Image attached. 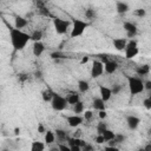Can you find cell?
I'll list each match as a JSON object with an SVG mask.
<instances>
[{"instance_id":"cell-1","label":"cell","mask_w":151,"mask_h":151,"mask_svg":"<svg viewBox=\"0 0 151 151\" xmlns=\"http://www.w3.org/2000/svg\"><path fill=\"white\" fill-rule=\"evenodd\" d=\"M9 39L13 48L15 51H21L31 40V34L25 33L21 29H17L14 27H9Z\"/></svg>"},{"instance_id":"cell-2","label":"cell","mask_w":151,"mask_h":151,"mask_svg":"<svg viewBox=\"0 0 151 151\" xmlns=\"http://www.w3.org/2000/svg\"><path fill=\"white\" fill-rule=\"evenodd\" d=\"M126 80H127V86H129V91H130L131 96H137V94L142 93L143 91H145L144 81L142 80V78L129 76V77H126Z\"/></svg>"},{"instance_id":"cell-3","label":"cell","mask_w":151,"mask_h":151,"mask_svg":"<svg viewBox=\"0 0 151 151\" xmlns=\"http://www.w3.org/2000/svg\"><path fill=\"white\" fill-rule=\"evenodd\" d=\"M90 26V24L87 21H84L81 19H73L72 21V27H71V38H77L83 35V33L85 32V29Z\"/></svg>"},{"instance_id":"cell-4","label":"cell","mask_w":151,"mask_h":151,"mask_svg":"<svg viewBox=\"0 0 151 151\" xmlns=\"http://www.w3.org/2000/svg\"><path fill=\"white\" fill-rule=\"evenodd\" d=\"M67 104L68 103H67L66 97H63V96H60L58 93L53 94V99L51 101V106H52V109L54 111H63V110H65Z\"/></svg>"},{"instance_id":"cell-5","label":"cell","mask_w":151,"mask_h":151,"mask_svg":"<svg viewBox=\"0 0 151 151\" xmlns=\"http://www.w3.org/2000/svg\"><path fill=\"white\" fill-rule=\"evenodd\" d=\"M71 22L68 20H65V19H61V18H54L53 19V26H54V29L58 34H65L66 31L68 29Z\"/></svg>"},{"instance_id":"cell-6","label":"cell","mask_w":151,"mask_h":151,"mask_svg":"<svg viewBox=\"0 0 151 151\" xmlns=\"http://www.w3.org/2000/svg\"><path fill=\"white\" fill-rule=\"evenodd\" d=\"M139 50H138V44L134 39H131L127 41L126 48H125V58L126 59H132L138 54Z\"/></svg>"},{"instance_id":"cell-7","label":"cell","mask_w":151,"mask_h":151,"mask_svg":"<svg viewBox=\"0 0 151 151\" xmlns=\"http://www.w3.org/2000/svg\"><path fill=\"white\" fill-rule=\"evenodd\" d=\"M90 73L92 78H99L104 73V64L100 60H93Z\"/></svg>"},{"instance_id":"cell-8","label":"cell","mask_w":151,"mask_h":151,"mask_svg":"<svg viewBox=\"0 0 151 151\" xmlns=\"http://www.w3.org/2000/svg\"><path fill=\"white\" fill-rule=\"evenodd\" d=\"M123 28L125 29L126 37L130 38V40H131L132 38H134V37L137 35V33H138V28H137L136 24H133V22H131V21H125V22L123 24Z\"/></svg>"},{"instance_id":"cell-9","label":"cell","mask_w":151,"mask_h":151,"mask_svg":"<svg viewBox=\"0 0 151 151\" xmlns=\"http://www.w3.org/2000/svg\"><path fill=\"white\" fill-rule=\"evenodd\" d=\"M66 120H67V124L70 127H78L80 124H83V122L85 119L80 114H72V116H67Z\"/></svg>"},{"instance_id":"cell-10","label":"cell","mask_w":151,"mask_h":151,"mask_svg":"<svg viewBox=\"0 0 151 151\" xmlns=\"http://www.w3.org/2000/svg\"><path fill=\"white\" fill-rule=\"evenodd\" d=\"M127 39L126 38H114L113 40H112V44H113V47L117 50V51H119V52H122V51H125V48H126V45H127Z\"/></svg>"},{"instance_id":"cell-11","label":"cell","mask_w":151,"mask_h":151,"mask_svg":"<svg viewBox=\"0 0 151 151\" xmlns=\"http://www.w3.org/2000/svg\"><path fill=\"white\" fill-rule=\"evenodd\" d=\"M126 124H127V127L130 130H136L140 124V119L137 116L130 114V116L126 117Z\"/></svg>"},{"instance_id":"cell-12","label":"cell","mask_w":151,"mask_h":151,"mask_svg":"<svg viewBox=\"0 0 151 151\" xmlns=\"http://www.w3.org/2000/svg\"><path fill=\"white\" fill-rule=\"evenodd\" d=\"M99 94H100V98L106 103V101H109V100L111 99V97H112V91H111L110 87H106V86H104V85H100V86H99Z\"/></svg>"},{"instance_id":"cell-13","label":"cell","mask_w":151,"mask_h":151,"mask_svg":"<svg viewBox=\"0 0 151 151\" xmlns=\"http://www.w3.org/2000/svg\"><path fill=\"white\" fill-rule=\"evenodd\" d=\"M118 67H119V65H118V63H117L116 60H109V61L104 65V71H105L107 74H112V73H114V72L118 70Z\"/></svg>"},{"instance_id":"cell-14","label":"cell","mask_w":151,"mask_h":151,"mask_svg":"<svg viewBox=\"0 0 151 151\" xmlns=\"http://www.w3.org/2000/svg\"><path fill=\"white\" fill-rule=\"evenodd\" d=\"M45 51V45L42 41H38V42H33L32 46V52L35 57H40Z\"/></svg>"},{"instance_id":"cell-15","label":"cell","mask_w":151,"mask_h":151,"mask_svg":"<svg viewBox=\"0 0 151 151\" xmlns=\"http://www.w3.org/2000/svg\"><path fill=\"white\" fill-rule=\"evenodd\" d=\"M27 24H28V21H27V19L25 17L17 15L14 18V28H17V29H21V28L26 27Z\"/></svg>"},{"instance_id":"cell-16","label":"cell","mask_w":151,"mask_h":151,"mask_svg":"<svg viewBox=\"0 0 151 151\" xmlns=\"http://www.w3.org/2000/svg\"><path fill=\"white\" fill-rule=\"evenodd\" d=\"M54 133H55V138H57V140L59 142V144H63V142H66V143H67V139H68L70 137H68V134H67V132H66L65 130L57 129V130L54 131Z\"/></svg>"},{"instance_id":"cell-17","label":"cell","mask_w":151,"mask_h":151,"mask_svg":"<svg viewBox=\"0 0 151 151\" xmlns=\"http://www.w3.org/2000/svg\"><path fill=\"white\" fill-rule=\"evenodd\" d=\"M68 146H80V147H84L87 143L85 140H83L81 138H74V137H70L67 139V143H66Z\"/></svg>"},{"instance_id":"cell-18","label":"cell","mask_w":151,"mask_h":151,"mask_svg":"<svg viewBox=\"0 0 151 151\" xmlns=\"http://www.w3.org/2000/svg\"><path fill=\"white\" fill-rule=\"evenodd\" d=\"M116 11L118 14H125L130 11V6L124 1H117L116 2Z\"/></svg>"},{"instance_id":"cell-19","label":"cell","mask_w":151,"mask_h":151,"mask_svg":"<svg viewBox=\"0 0 151 151\" xmlns=\"http://www.w3.org/2000/svg\"><path fill=\"white\" fill-rule=\"evenodd\" d=\"M136 73H137V76H139V78L143 77V76H146V74L150 73V66L147 64H143L140 66H137L136 67Z\"/></svg>"},{"instance_id":"cell-20","label":"cell","mask_w":151,"mask_h":151,"mask_svg":"<svg viewBox=\"0 0 151 151\" xmlns=\"http://www.w3.org/2000/svg\"><path fill=\"white\" fill-rule=\"evenodd\" d=\"M92 106L94 110H98V111H104L105 110V101L98 97V98H94L93 101H92Z\"/></svg>"},{"instance_id":"cell-21","label":"cell","mask_w":151,"mask_h":151,"mask_svg":"<svg viewBox=\"0 0 151 151\" xmlns=\"http://www.w3.org/2000/svg\"><path fill=\"white\" fill-rule=\"evenodd\" d=\"M55 133H54V131H51V130H47L46 131V133H45V137H44V142H45V144H47V145H51V144H53L54 142H55Z\"/></svg>"},{"instance_id":"cell-22","label":"cell","mask_w":151,"mask_h":151,"mask_svg":"<svg viewBox=\"0 0 151 151\" xmlns=\"http://www.w3.org/2000/svg\"><path fill=\"white\" fill-rule=\"evenodd\" d=\"M45 143L39 142V140H34L31 144V151H45Z\"/></svg>"},{"instance_id":"cell-23","label":"cell","mask_w":151,"mask_h":151,"mask_svg":"<svg viewBox=\"0 0 151 151\" xmlns=\"http://www.w3.org/2000/svg\"><path fill=\"white\" fill-rule=\"evenodd\" d=\"M66 99H67V103L73 106V105H76L77 103L80 101V96H79L78 93H70V94L66 97Z\"/></svg>"},{"instance_id":"cell-24","label":"cell","mask_w":151,"mask_h":151,"mask_svg":"<svg viewBox=\"0 0 151 151\" xmlns=\"http://www.w3.org/2000/svg\"><path fill=\"white\" fill-rule=\"evenodd\" d=\"M42 39V31L41 29H34L32 33H31V40L33 42H38V41H41Z\"/></svg>"},{"instance_id":"cell-25","label":"cell","mask_w":151,"mask_h":151,"mask_svg":"<svg viewBox=\"0 0 151 151\" xmlns=\"http://www.w3.org/2000/svg\"><path fill=\"white\" fill-rule=\"evenodd\" d=\"M78 90L80 93H86L90 90V84L86 80H79L78 81Z\"/></svg>"},{"instance_id":"cell-26","label":"cell","mask_w":151,"mask_h":151,"mask_svg":"<svg viewBox=\"0 0 151 151\" xmlns=\"http://www.w3.org/2000/svg\"><path fill=\"white\" fill-rule=\"evenodd\" d=\"M53 92H51L50 90H44L42 92H41V98H42V100L45 101V103H51L52 101V99H53Z\"/></svg>"},{"instance_id":"cell-27","label":"cell","mask_w":151,"mask_h":151,"mask_svg":"<svg viewBox=\"0 0 151 151\" xmlns=\"http://www.w3.org/2000/svg\"><path fill=\"white\" fill-rule=\"evenodd\" d=\"M116 134H117V133H114L112 130L107 129V130H106V131L103 133V137H104L105 142H110V140H113V139L116 138Z\"/></svg>"},{"instance_id":"cell-28","label":"cell","mask_w":151,"mask_h":151,"mask_svg":"<svg viewBox=\"0 0 151 151\" xmlns=\"http://www.w3.org/2000/svg\"><path fill=\"white\" fill-rule=\"evenodd\" d=\"M73 112H74V114H81V113H84V103L83 101H79L76 105H73Z\"/></svg>"},{"instance_id":"cell-29","label":"cell","mask_w":151,"mask_h":151,"mask_svg":"<svg viewBox=\"0 0 151 151\" xmlns=\"http://www.w3.org/2000/svg\"><path fill=\"white\" fill-rule=\"evenodd\" d=\"M96 17H97V12H96L93 8H87V9L85 11V18H86V19L93 20V19H96Z\"/></svg>"},{"instance_id":"cell-30","label":"cell","mask_w":151,"mask_h":151,"mask_svg":"<svg viewBox=\"0 0 151 151\" xmlns=\"http://www.w3.org/2000/svg\"><path fill=\"white\" fill-rule=\"evenodd\" d=\"M50 57H51L53 60H59V59H64V58H66V55H65L63 52H60V51L52 52V53L50 54Z\"/></svg>"},{"instance_id":"cell-31","label":"cell","mask_w":151,"mask_h":151,"mask_svg":"<svg viewBox=\"0 0 151 151\" xmlns=\"http://www.w3.org/2000/svg\"><path fill=\"white\" fill-rule=\"evenodd\" d=\"M106 130H107V125H106V123H104V122H99V123L97 124V132H98V134H103Z\"/></svg>"},{"instance_id":"cell-32","label":"cell","mask_w":151,"mask_h":151,"mask_svg":"<svg viewBox=\"0 0 151 151\" xmlns=\"http://www.w3.org/2000/svg\"><path fill=\"white\" fill-rule=\"evenodd\" d=\"M134 15L138 18H144L146 15V11L144 8H137V9H134Z\"/></svg>"},{"instance_id":"cell-33","label":"cell","mask_w":151,"mask_h":151,"mask_svg":"<svg viewBox=\"0 0 151 151\" xmlns=\"http://www.w3.org/2000/svg\"><path fill=\"white\" fill-rule=\"evenodd\" d=\"M143 105H144V107H145L146 110H151V94L147 96V97L143 100Z\"/></svg>"},{"instance_id":"cell-34","label":"cell","mask_w":151,"mask_h":151,"mask_svg":"<svg viewBox=\"0 0 151 151\" xmlns=\"http://www.w3.org/2000/svg\"><path fill=\"white\" fill-rule=\"evenodd\" d=\"M111 91H112V94H118L120 91H122V85L119 84H116L111 87Z\"/></svg>"},{"instance_id":"cell-35","label":"cell","mask_w":151,"mask_h":151,"mask_svg":"<svg viewBox=\"0 0 151 151\" xmlns=\"http://www.w3.org/2000/svg\"><path fill=\"white\" fill-rule=\"evenodd\" d=\"M83 117H84L85 120H90V119H92V117H93V112L90 111V110H87V111H85V113H84Z\"/></svg>"},{"instance_id":"cell-36","label":"cell","mask_w":151,"mask_h":151,"mask_svg":"<svg viewBox=\"0 0 151 151\" xmlns=\"http://www.w3.org/2000/svg\"><path fill=\"white\" fill-rule=\"evenodd\" d=\"M58 147L60 151H71V146H68L67 144H58Z\"/></svg>"},{"instance_id":"cell-37","label":"cell","mask_w":151,"mask_h":151,"mask_svg":"<svg viewBox=\"0 0 151 151\" xmlns=\"http://www.w3.org/2000/svg\"><path fill=\"white\" fill-rule=\"evenodd\" d=\"M46 131H47V130L45 129L44 124H42V123H39V124H38V132H39L40 134H45Z\"/></svg>"},{"instance_id":"cell-38","label":"cell","mask_w":151,"mask_h":151,"mask_svg":"<svg viewBox=\"0 0 151 151\" xmlns=\"http://www.w3.org/2000/svg\"><path fill=\"white\" fill-rule=\"evenodd\" d=\"M124 140H125V136H124V134H116L114 142H116L117 144H119V143H123Z\"/></svg>"},{"instance_id":"cell-39","label":"cell","mask_w":151,"mask_h":151,"mask_svg":"<svg viewBox=\"0 0 151 151\" xmlns=\"http://www.w3.org/2000/svg\"><path fill=\"white\" fill-rule=\"evenodd\" d=\"M94 142H96L97 144H103V143L105 142V139H104V137H103V134H97V137H96V139H94Z\"/></svg>"},{"instance_id":"cell-40","label":"cell","mask_w":151,"mask_h":151,"mask_svg":"<svg viewBox=\"0 0 151 151\" xmlns=\"http://www.w3.org/2000/svg\"><path fill=\"white\" fill-rule=\"evenodd\" d=\"M39 13H40L41 15H45V17H50V15H51V14H50V11H48V9H46L45 7L40 8V9H39Z\"/></svg>"},{"instance_id":"cell-41","label":"cell","mask_w":151,"mask_h":151,"mask_svg":"<svg viewBox=\"0 0 151 151\" xmlns=\"http://www.w3.org/2000/svg\"><path fill=\"white\" fill-rule=\"evenodd\" d=\"M144 88H145L146 91H151V80L144 81Z\"/></svg>"},{"instance_id":"cell-42","label":"cell","mask_w":151,"mask_h":151,"mask_svg":"<svg viewBox=\"0 0 151 151\" xmlns=\"http://www.w3.org/2000/svg\"><path fill=\"white\" fill-rule=\"evenodd\" d=\"M103 151H119V149H118L117 146H109V145H107Z\"/></svg>"},{"instance_id":"cell-43","label":"cell","mask_w":151,"mask_h":151,"mask_svg":"<svg viewBox=\"0 0 151 151\" xmlns=\"http://www.w3.org/2000/svg\"><path fill=\"white\" fill-rule=\"evenodd\" d=\"M83 151H93V146L91 144H86L84 147H81Z\"/></svg>"},{"instance_id":"cell-44","label":"cell","mask_w":151,"mask_h":151,"mask_svg":"<svg viewBox=\"0 0 151 151\" xmlns=\"http://www.w3.org/2000/svg\"><path fill=\"white\" fill-rule=\"evenodd\" d=\"M98 116H99V118H100V119H105V118L107 117V113H106V111L104 110V111H99Z\"/></svg>"},{"instance_id":"cell-45","label":"cell","mask_w":151,"mask_h":151,"mask_svg":"<svg viewBox=\"0 0 151 151\" xmlns=\"http://www.w3.org/2000/svg\"><path fill=\"white\" fill-rule=\"evenodd\" d=\"M80 134H81V130H76L74 132H73V136L72 137H74V138H80Z\"/></svg>"},{"instance_id":"cell-46","label":"cell","mask_w":151,"mask_h":151,"mask_svg":"<svg viewBox=\"0 0 151 151\" xmlns=\"http://www.w3.org/2000/svg\"><path fill=\"white\" fill-rule=\"evenodd\" d=\"M100 61L105 65V64L109 61V59H107V57H106V55H100Z\"/></svg>"},{"instance_id":"cell-47","label":"cell","mask_w":151,"mask_h":151,"mask_svg":"<svg viewBox=\"0 0 151 151\" xmlns=\"http://www.w3.org/2000/svg\"><path fill=\"white\" fill-rule=\"evenodd\" d=\"M88 60H90V58H88V57H83V58H81V60H80V64H86Z\"/></svg>"},{"instance_id":"cell-48","label":"cell","mask_w":151,"mask_h":151,"mask_svg":"<svg viewBox=\"0 0 151 151\" xmlns=\"http://www.w3.org/2000/svg\"><path fill=\"white\" fill-rule=\"evenodd\" d=\"M27 78H28V77L25 76V74H20V76H19V80H20V81H25V80H27Z\"/></svg>"},{"instance_id":"cell-49","label":"cell","mask_w":151,"mask_h":151,"mask_svg":"<svg viewBox=\"0 0 151 151\" xmlns=\"http://www.w3.org/2000/svg\"><path fill=\"white\" fill-rule=\"evenodd\" d=\"M71 151H83L80 146H71Z\"/></svg>"},{"instance_id":"cell-50","label":"cell","mask_w":151,"mask_h":151,"mask_svg":"<svg viewBox=\"0 0 151 151\" xmlns=\"http://www.w3.org/2000/svg\"><path fill=\"white\" fill-rule=\"evenodd\" d=\"M144 150H145V151H151V143H147V144L144 146Z\"/></svg>"},{"instance_id":"cell-51","label":"cell","mask_w":151,"mask_h":151,"mask_svg":"<svg viewBox=\"0 0 151 151\" xmlns=\"http://www.w3.org/2000/svg\"><path fill=\"white\" fill-rule=\"evenodd\" d=\"M14 134L19 136L20 134V127H14Z\"/></svg>"},{"instance_id":"cell-52","label":"cell","mask_w":151,"mask_h":151,"mask_svg":"<svg viewBox=\"0 0 151 151\" xmlns=\"http://www.w3.org/2000/svg\"><path fill=\"white\" fill-rule=\"evenodd\" d=\"M34 76H35V78H41V72L40 71H35Z\"/></svg>"},{"instance_id":"cell-53","label":"cell","mask_w":151,"mask_h":151,"mask_svg":"<svg viewBox=\"0 0 151 151\" xmlns=\"http://www.w3.org/2000/svg\"><path fill=\"white\" fill-rule=\"evenodd\" d=\"M48 151H60V150H59V147H58V145H57V146H52V147H50Z\"/></svg>"},{"instance_id":"cell-54","label":"cell","mask_w":151,"mask_h":151,"mask_svg":"<svg viewBox=\"0 0 151 151\" xmlns=\"http://www.w3.org/2000/svg\"><path fill=\"white\" fill-rule=\"evenodd\" d=\"M137 151H145V150H144V147H139Z\"/></svg>"},{"instance_id":"cell-55","label":"cell","mask_w":151,"mask_h":151,"mask_svg":"<svg viewBox=\"0 0 151 151\" xmlns=\"http://www.w3.org/2000/svg\"><path fill=\"white\" fill-rule=\"evenodd\" d=\"M147 134H149V136H151V129H149V131H147Z\"/></svg>"},{"instance_id":"cell-56","label":"cell","mask_w":151,"mask_h":151,"mask_svg":"<svg viewBox=\"0 0 151 151\" xmlns=\"http://www.w3.org/2000/svg\"><path fill=\"white\" fill-rule=\"evenodd\" d=\"M2 151H9V150H7V149H5V150H2Z\"/></svg>"}]
</instances>
